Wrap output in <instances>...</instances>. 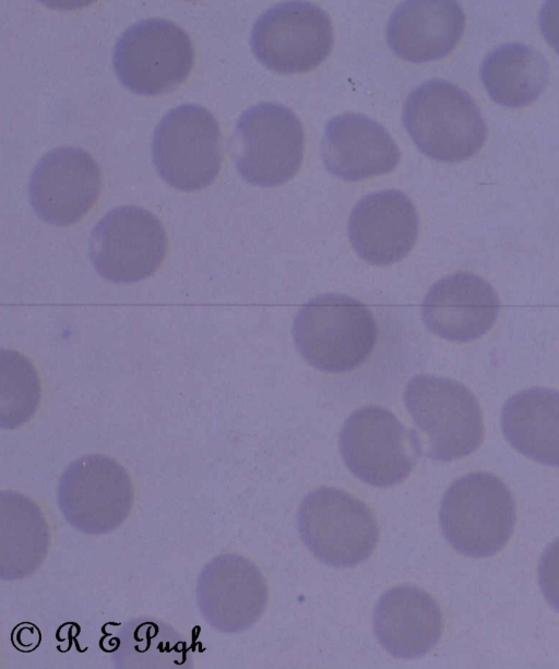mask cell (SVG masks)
Instances as JSON below:
<instances>
[{
  "instance_id": "obj_15",
  "label": "cell",
  "mask_w": 559,
  "mask_h": 669,
  "mask_svg": "<svg viewBox=\"0 0 559 669\" xmlns=\"http://www.w3.org/2000/svg\"><path fill=\"white\" fill-rule=\"evenodd\" d=\"M500 309L496 290L483 277L455 272L435 283L421 303V319L433 334L472 342L495 324Z\"/></svg>"
},
{
  "instance_id": "obj_24",
  "label": "cell",
  "mask_w": 559,
  "mask_h": 669,
  "mask_svg": "<svg viewBox=\"0 0 559 669\" xmlns=\"http://www.w3.org/2000/svg\"><path fill=\"white\" fill-rule=\"evenodd\" d=\"M40 385L28 359L14 350L1 351V426L16 428L37 410Z\"/></svg>"
},
{
  "instance_id": "obj_19",
  "label": "cell",
  "mask_w": 559,
  "mask_h": 669,
  "mask_svg": "<svg viewBox=\"0 0 559 669\" xmlns=\"http://www.w3.org/2000/svg\"><path fill=\"white\" fill-rule=\"evenodd\" d=\"M465 25L462 7L452 0H411L389 19L386 40L399 57L426 62L450 53Z\"/></svg>"
},
{
  "instance_id": "obj_20",
  "label": "cell",
  "mask_w": 559,
  "mask_h": 669,
  "mask_svg": "<svg viewBox=\"0 0 559 669\" xmlns=\"http://www.w3.org/2000/svg\"><path fill=\"white\" fill-rule=\"evenodd\" d=\"M501 427L521 454L559 467V391L534 387L511 396L502 408Z\"/></svg>"
},
{
  "instance_id": "obj_18",
  "label": "cell",
  "mask_w": 559,
  "mask_h": 669,
  "mask_svg": "<svg viewBox=\"0 0 559 669\" xmlns=\"http://www.w3.org/2000/svg\"><path fill=\"white\" fill-rule=\"evenodd\" d=\"M442 613L425 590L400 585L386 590L373 611V630L380 645L393 657L418 658L441 637Z\"/></svg>"
},
{
  "instance_id": "obj_10",
  "label": "cell",
  "mask_w": 559,
  "mask_h": 669,
  "mask_svg": "<svg viewBox=\"0 0 559 669\" xmlns=\"http://www.w3.org/2000/svg\"><path fill=\"white\" fill-rule=\"evenodd\" d=\"M134 489L126 468L103 454L83 455L62 473L58 505L67 522L88 535L117 529L132 511Z\"/></svg>"
},
{
  "instance_id": "obj_5",
  "label": "cell",
  "mask_w": 559,
  "mask_h": 669,
  "mask_svg": "<svg viewBox=\"0 0 559 669\" xmlns=\"http://www.w3.org/2000/svg\"><path fill=\"white\" fill-rule=\"evenodd\" d=\"M297 525L310 552L334 568H350L364 562L379 540L378 522L368 505L331 487L316 489L304 498Z\"/></svg>"
},
{
  "instance_id": "obj_11",
  "label": "cell",
  "mask_w": 559,
  "mask_h": 669,
  "mask_svg": "<svg viewBox=\"0 0 559 669\" xmlns=\"http://www.w3.org/2000/svg\"><path fill=\"white\" fill-rule=\"evenodd\" d=\"M334 43L329 15L318 5L288 1L273 5L255 21L250 46L266 68L285 74L319 67Z\"/></svg>"
},
{
  "instance_id": "obj_3",
  "label": "cell",
  "mask_w": 559,
  "mask_h": 669,
  "mask_svg": "<svg viewBox=\"0 0 559 669\" xmlns=\"http://www.w3.org/2000/svg\"><path fill=\"white\" fill-rule=\"evenodd\" d=\"M439 522L444 538L457 552L473 558L490 557L513 534L514 499L507 485L493 474L469 473L445 491Z\"/></svg>"
},
{
  "instance_id": "obj_1",
  "label": "cell",
  "mask_w": 559,
  "mask_h": 669,
  "mask_svg": "<svg viewBox=\"0 0 559 669\" xmlns=\"http://www.w3.org/2000/svg\"><path fill=\"white\" fill-rule=\"evenodd\" d=\"M293 335L301 357L316 370L344 374L373 353L379 330L368 306L343 294L311 298L297 312Z\"/></svg>"
},
{
  "instance_id": "obj_9",
  "label": "cell",
  "mask_w": 559,
  "mask_h": 669,
  "mask_svg": "<svg viewBox=\"0 0 559 669\" xmlns=\"http://www.w3.org/2000/svg\"><path fill=\"white\" fill-rule=\"evenodd\" d=\"M305 134L287 107L260 103L245 110L230 139V153L241 177L259 187H275L299 170Z\"/></svg>"
},
{
  "instance_id": "obj_12",
  "label": "cell",
  "mask_w": 559,
  "mask_h": 669,
  "mask_svg": "<svg viewBox=\"0 0 559 669\" xmlns=\"http://www.w3.org/2000/svg\"><path fill=\"white\" fill-rule=\"evenodd\" d=\"M167 235L150 211L118 206L106 213L90 236V256L95 270L114 283H135L152 275L167 252Z\"/></svg>"
},
{
  "instance_id": "obj_8",
  "label": "cell",
  "mask_w": 559,
  "mask_h": 669,
  "mask_svg": "<svg viewBox=\"0 0 559 669\" xmlns=\"http://www.w3.org/2000/svg\"><path fill=\"white\" fill-rule=\"evenodd\" d=\"M152 156L158 175L170 187L182 191L209 187L223 162L217 120L197 104L170 109L155 128Z\"/></svg>"
},
{
  "instance_id": "obj_23",
  "label": "cell",
  "mask_w": 559,
  "mask_h": 669,
  "mask_svg": "<svg viewBox=\"0 0 559 669\" xmlns=\"http://www.w3.org/2000/svg\"><path fill=\"white\" fill-rule=\"evenodd\" d=\"M117 668H190L186 643L169 624L148 617L126 622L115 637Z\"/></svg>"
},
{
  "instance_id": "obj_22",
  "label": "cell",
  "mask_w": 559,
  "mask_h": 669,
  "mask_svg": "<svg viewBox=\"0 0 559 669\" xmlns=\"http://www.w3.org/2000/svg\"><path fill=\"white\" fill-rule=\"evenodd\" d=\"M480 79L493 101L516 108L538 98L548 84L549 67L535 48L509 43L496 47L485 57Z\"/></svg>"
},
{
  "instance_id": "obj_14",
  "label": "cell",
  "mask_w": 559,
  "mask_h": 669,
  "mask_svg": "<svg viewBox=\"0 0 559 669\" xmlns=\"http://www.w3.org/2000/svg\"><path fill=\"white\" fill-rule=\"evenodd\" d=\"M267 595L260 570L237 553H223L209 561L195 588L201 616L223 633H238L252 626L265 611Z\"/></svg>"
},
{
  "instance_id": "obj_26",
  "label": "cell",
  "mask_w": 559,
  "mask_h": 669,
  "mask_svg": "<svg viewBox=\"0 0 559 669\" xmlns=\"http://www.w3.org/2000/svg\"><path fill=\"white\" fill-rule=\"evenodd\" d=\"M538 22L545 39L559 55V0L544 3Z\"/></svg>"
},
{
  "instance_id": "obj_21",
  "label": "cell",
  "mask_w": 559,
  "mask_h": 669,
  "mask_svg": "<svg viewBox=\"0 0 559 669\" xmlns=\"http://www.w3.org/2000/svg\"><path fill=\"white\" fill-rule=\"evenodd\" d=\"M0 574L4 581L22 580L44 562L49 548L45 515L31 498L2 491L0 499Z\"/></svg>"
},
{
  "instance_id": "obj_4",
  "label": "cell",
  "mask_w": 559,
  "mask_h": 669,
  "mask_svg": "<svg viewBox=\"0 0 559 669\" xmlns=\"http://www.w3.org/2000/svg\"><path fill=\"white\" fill-rule=\"evenodd\" d=\"M405 407L424 435L425 454L450 462L475 452L484 438L481 410L462 383L443 377L416 374L404 390Z\"/></svg>"
},
{
  "instance_id": "obj_7",
  "label": "cell",
  "mask_w": 559,
  "mask_h": 669,
  "mask_svg": "<svg viewBox=\"0 0 559 669\" xmlns=\"http://www.w3.org/2000/svg\"><path fill=\"white\" fill-rule=\"evenodd\" d=\"M194 58L192 40L183 28L169 20L152 17L121 34L114 47L112 64L129 91L154 96L181 85Z\"/></svg>"
},
{
  "instance_id": "obj_16",
  "label": "cell",
  "mask_w": 559,
  "mask_h": 669,
  "mask_svg": "<svg viewBox=\"0 0 559 669\" xmlns=\"http://www.w3.org/2000/svg\"><path fill=\"white\" fill-rule=\"evenodd\" d=\"M419 219L411 199L384 190L360 199L348 220L352 247L365 261L390 265L403 260L418 237Z\"/></svg>"
},
{
  "instance_id": "obj_17",
  "label": "cell",
  "mask_w": 559,
  "mask_h": 669,
  "mask_svg": "<svg viewBox=\"0 0 559 669\" xmlns=\"http://www.w3.org/2000/svg\"><path fill=\"white\" fill-rule=\"evenodd\" d=\"M321 152L325 168L346 181L386 174L401 157L388 130L356 112L338 115L326 123Z\"/></svg>"
},
{
  "instance_id": "obj_2",
  "label": "cell",
  "mask_w": 559,
  "mask_h": 669,
  "mask_svg": "<svg viewBox=\"0 0 559 669\" xmlns=\"http://www.w3.org/2000/svg\"><path fill=\"white\" fill-rule=\"evenodd\" d=\"M402 119L420 152L439 162L465 160L487 139L486 122L473 98L445 80L415 87L404 103Z\"/></svg>"
},
{
  "instance_id": "obj_13",
  "label": "cell",
  "mask_w": 559,
  "mask_h": 669,
  "mask_svg": "<svg viewBox=\"0 0 559 669\" xmlns=\"http://www.w3.org/2000/svg\"><path fill=\"white\" fill-rule=\"evenodd\" d=\"M100 187V167L92 155L80 147L62 146L48 152L34 167L29 201L44 222L69 226L94 206Z\"/></svg>"
},
{
  "instance_id": "obj_25",
  "label": "cell",
  "mask_w": 559,
  "mask_h": 669,
  "mask_svg": "<svg viewBox=\"0 0 559 669\" xmlns=\"http://www.w3.org/2000/svg\"><path fill=\"white\" fill-rule=\"evenodd\" d=\"M537 573L545 599L559 612V537L544 550Z\"/></svg>"
},
{
  "instance_id": "obj_6",
  "label": "cell",
  "mask_w": 559,
  "mask_h": 669,
  "mask_svg": "<svg viewBox=\"0 0 559 669\" xmlns=\"http://www.w3.org/2000/svg\"><path fill=\"white\" fill-rule=\"evenodd\" d=\"M338 445L350 473L379 488L403 482L423 454L418 434L392 411L374 405L360 407L348 416Z\"/></svg>"
}]
</instances>
